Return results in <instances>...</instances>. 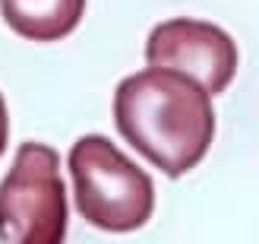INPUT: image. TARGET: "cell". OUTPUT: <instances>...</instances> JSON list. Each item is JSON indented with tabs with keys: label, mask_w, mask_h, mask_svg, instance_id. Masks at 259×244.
<instances>
[{
	"label": "cell",
	"mask_w": 259,
	"mask_h": 244,
	"mask_svg": "<svg viewBox=\"0 0 259 244\" xmlns=\"http://www.w3.org/2000/svg\"><path fill=\"white\" fill-rule=\"evenodd\" d=\"M114 124L142 159L167 178L193 171L215 140L212 92L171 67H146L120 80Z\"/></svg>",
	"instance_id": "1"
},
{
	"label": "cell",
	"mask_w": 259,
	"mask_h": 244,
	"mask_svg": "<svg viewBox=\"0 0 259 244\" xmlns=\"http://www.w3.org/2000/svg\"><path fill=\"white\" fill-rule=\"evenodd\" d=\"M70 178L79 216L111 235L139 232L155 213V181L130 162L108 136L89 133L76 140L70 156Z\"/></svg>",
	"instance_id": "2"
},
{
	"label": "cell",
	"mask_w": 259,
	"mask_h": 244,
	"mask_svg": "<svg viewBox=\"0 0 259 244\" xmlns=\"http://www.w3.org/2000/svg\"><path fill=\"white\" fill-rule=\"evenodd\" d=\"M67 238V187L60 156L45 143H22L0 181V241L60 244Z\"/></svg>",
	"instance_id": "3"
},
{
	"label": "cell",
	"mask_w": 259,
	"mask_h": 244,
	"mask_svg": "<svg viewBox=\"0 0 259 244\" xmlns=\"http://www.w3.org/2000/svg\"><path fill=\"white\" fill-rule=\"evenodd\" d=\"M149 67H171L222 95L237 73V45L222 25L202 19H167L146 38Z\"/></svg>",
	"instance_id": "4"
},
{
	"label": "cell",
	"mask_w": 259,
	"mask_h": 244,
	"mask_svg": "<svg viewBox=\"0 0 259 244\" xmlns=\"http://www.w3.org/2000/svg\"><path fill=\"white\" fill-rule=\"evenodd\" d=\"M85 0H0V16L19 38L60 42L79 25Z\"/></svg>",
	"instance_id": "5"
},
{
	"label": "cell",
	"mask_w": 259,
	"mask_h": 244,
	"mask_svg": "<svg viewBox=\"0 0 259 244\" xmlns=\"http://www.w3.org/2000/svg\"><path fill=\"white\" fill-rule=\"evenodd\" d=\"M7 140H10V118H7V101L0 95V156L7 149Z\"/></svg>",
	"instance_id": "6"
}]
</instances>
